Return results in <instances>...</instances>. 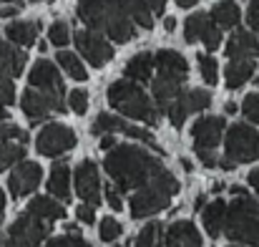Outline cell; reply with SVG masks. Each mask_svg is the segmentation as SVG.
Here are the masks:
<instances>
[{"mask_svg":"<svg viewBox=\"0 0 259 247\" xmlns=\"http://www.w3.org/2000/svg\"><path fill=\"white\" fill-rule=\"evenodd\" d=\"M103 166H106L108 177L113 179V184L118 187V192H134L144 182H149L156 171L164 169L159 159H154L149 152H144L134 144L111 147L103 159Z\"/></svg>","mask_w":259,"mask_h":247,"instance_id":"cell-1","label":"cell"},{"mask_svg":"<svg viewBox=\"0 0 259 247\" xmlns=\"http://www.w3.org/2000/svg\"><path fill=\"white\" fill-rule=\"evenodd\" d=\"M78 18L91 30H103L116 43L136 38L134 20L121 8V0H78Z\"/></svg>","mask_w":259,"mask_h":247,"instance_id":"cell-2","label":"cell"},{"mask_svg":"<svg viewBox=\"0 0 259 247\" xmlns=\"http://www.w3.org/2000/svg\"><path fill=\"white\" fill-rule=\"evenodd\" d=\"M176 192H179V182H176V177H174L171 171L169 169L156 171L149 182H144L134 192V197L128 202L131 217L134 220H144V217H151V215L166 209Z\"/></svg>","mask_w":259,"mask_h":247,"instance_id":"cell-3","label":"cell"},{"mask_svg":"<svg viewBox=\"0 0 259 247\" xmlns=\"http://www.w3.org/2000/svg\"><path fill=\"white\" fill-rule=\"evenodd\" d=\"M222 232L232 242L259 247V204L249 194H237V199L227 204Z\"/></svg>","mask_w":259,"mask_h":247,"instance_id":"cell-4","label":"cell"},{"mask_svg":"<svg viewBox=\"0 0 259 247\" xmlns=\"http://www.w3.org/2000/svg\"><path fill=\"white\" fill-rule=\"evenodd\" d=\"M108 103L121 111L128 119L144 121L149 126H156L159 121V109L154 106V101L141 91V86H136V81H113L108 86Z\"/></svg>","mask_w":259,"mask_h":247,"instance_id":"cell-5","label":"cell"},{"mask_svg":"<svg viewBox=\"0 0 259 247\" xmlns=\"http://www.w3.org/2000/svg\"><path fill=\"white\" fill-rule=\"evenodd\" d=\"M259 159V131L247 124H234L227 131L224 139V159L217 166L222 169H234V164L244 162H257Z\"/></svg>","mask_w":259,"mask_h":247,"instance_id":"cell-6","label":"cell"},{"mask_svg":"<svg viewBox=\"0 0 259 247\" xmlns=\"http://www.w3.org/2000/svg\"><path fill=\"white\" fill-rule=\"evenodd\" d=\"M191 136H194V149H196V157L201 159V164L214 169L219 164L217 159V147L224 136V119L222 116H201L194 129H191Z\"/></svg>","mask_w":259,"mask_h":247,"instance_id":"cell-7","label":"cell"},{"mask_svg":"<svg viewBox=\"0 0 259 247\" xmlns=\"http://www.w3.org/2000/svg\"><path fill=\"white\" fill-rule=\"evenodd\" d=\"M48 225L46 220L30 215V212H23L10 227L8 232L0 237V247H38L46 237H48Z\"/></svg>","mask_w":259,"mask_h":247,"instance_id":"cell-8","label":"cell"},{"mask_svg":"<svg viewBox=\"0 0 259 247\" xmlns=\"http://www.w3.org/2000/svg\"><path fill=\"white\" fill-rule=\"evenodd\" d=\"M28 81H30L33 88H38L40 93H46L48 98H53V103L58 106V111H66V103H63L66 86H63V79H61L58 68H56L51 61H46V58L35 61V63H33V71H30V76H28Z\"/></svg>","mask_w":259,"mask_h":247,"instance_id":"cell-9","label":"cell"},{"mask_svg":"<svg viewBox=\"0 0 259 247\" xmlns=\"http://www.w3.org/2000/svg\"><path fill=\"white\" fill-rule=\"evenodd\" d=\"M73 147H76V134L66 124H48L35 139V149L43 157H51V159L66 154Z\"/></svg>","mask_w":259,"mask_h":247,"instance_id":"cell-10","label":"cell"},{"mask_svg":"<svg viewBox=\"0 0 259 247\" xmlns=\"http://www.w3.org/2000/svg\"><path fill=\"white\" fill-rule=\"evenodd\" d=\"M184 38H186V43L201 41L209 51H217V46L222 43V28L214 25L211 15H206V13H194V15H189L186 23H184Z\"/></svg>","mask_w":259,"mask_h":247,"instance_id":"cell-11","label":"cell"},{"mask_svg":"<svg viewBox=\"0 0 259 247\" xmlns=\"http://www.w3.org/2000/svg\"><path fill=\"white\" fill-rule=\"evenodd\" d=\"M76 46H78L81 56L93 68H101V66H106L113 58V46L103 36H98V30H91V28L88 30H78L76 33Z\"/></svg>","mask_w":259,"mask_h":247,"instance_id":"cell-12","label":"cell"},{"mask_svg":"<svg viewBox=\"0 0 259 247\" xmlns=\"http://www.w3.org/2000/svg\"><path fill=\"white\" fill-rule=\"evenodd\" d=\"M91 134H126V136L139 139V142H144V144H151L156 152H161V147H156L151 131H146V129H141V126H134V124H128V121H123V119H118V116H111V114H101V116L93 121Z\"/></svg>","mask_w":259,"mask_h":247,"instance_id":"cell-13","label":"cell"},{"mask_svg":"<svg viewBox=\"0 0 259 247\" xmlns=\"http://www.w3.org/2000/svg\"><path fill=\"white\" fill-rule=\"evenodd\" d=\"M40 179H43L40 164H35V162H23V159H20V164L15 166L13 174L8 177V187H10L13 199H20V197H25V194H33V192L38 189Z\"/></svg>","mask_w":259,"mask_h":247,"instance_id":"cell-14","label":"cell"},{"mask_svg":"<svg viewBox=\"0 0 259 247\" xmlns=\"http://www.w3.org/2000/svg\"><path fill=\"white\" fill-rule=\"evenodd\" d=\"M76 194L91 204L98 207L101 204V179H98V169L93 162H81L76 166Z\"/></svg>","mask_w":259,"mask_h":247,"instance_id":"cell-15","label":"cell"},{"mask_svg":"<svg viewBox=\"0 0 259 247\" xmlns=\"http://www.w3.org/2000/svg\"><path fill=\"white\" fill-rule=\"evenodd\" d=\"M20 109H23V114H25L33 124L43 121L51 111H58V106L53 103V98H48V96L40 93L38 88H28V91L23 93V98H20Z\"/></svg>","mask_w":259,"mask_h":247,"instance_id":"cell-16","label":"cell"},{"mask_svg":"<svg viewBox=\"0 0 259 247\" xmlns=\"http://www.w3.org/2000/svg\"><path fill=\"white\" fill-rule=\"evenodd\" d=\"M161 247H204V245H201V235L196 232L194 222L179 220L166 230V237H164Z\"/></svg>","mask_w":259,"mask_h":247,"instance_id":"cell-17","label":"cell"},{"mask_svg":"<svg viewBox=\"0 0 259 247\" xmlns=\"http://www.w3.org/2000/svg\"><path fill=\"white\" fill-rule=\"evenodd\" d=\"M154 63H156V71L164 74V76H171V79H179V81H186V76H189V63L179 51H169V48L159 51Z\"/></svg>","mask_w":259,"mask_h":247,"instance_id":"cell-18","label":"cell"},{"mask_svg":"<svg viewBox=\"0 0 259 247\" xmlns=\"http://www.w3.org/2000/svg\"><path fill=\"white\" fill-rule=\"evenodd\" d=\"M227 56L232 58H257L259 56V41L249 30H237L229 43H227Z\"/></svg>","mask_w":259,"mask_h":247,"instance_id":"cell-19","label":"cell"},{"mask_svg":"<svg viewBox=\"0 0 259 247\" xmlns=\"http://www.w3.org/2000/svg\"><path fill=\"white\" fill-rule=\"evenodd\" d=\"M23 66H25V53L20 48L0 41V74L10 76V79H18L23 74Z\"/></svg>","mask_w":259,"mask_h":247,"instance_id":"cell-20","label":"cell"},{"mask_svg":"<svg viewBox=\"0 0 259 247\" xmlns=\"http://www.w3.org/2000/svg\"><path fill=\"white\" fill-rule=\"evenodd\" d=\"M181 91H184V81L159 74V76L154 79V101H156V109H159V111H164V109H166V103H169L171 98H176Z\"/></svg>","mask_w":259,"mask_h":247,"instance_id":"cell-21","label":"cell"},{"mask_svg":"<svg viewBox=\"0 0 259 247\" xmlns=\"http://www.w3.org/2000/svg\"><path fill=\"white\" fill-rule=\"evenodd\" d=\"M48 192L58 199H71V166L66 162H58L51 169V177H48Z\"/></svg>","mask_w":259,"mask_h":247,"instance_id":"cell-22","label":"cell"},{"mask_svg":"<svg viewBox=\"0 0 259 247\" xmlns=\"http://www.w3.org/2000/svg\"><path fill=\"white\" fill-rule=\"evenodd\" d=\"M252 76H254V63H252V58H232V63H229L227 71H224L227 88H232V91L242 88Z\"/></svg>","mask_w":259,"mask_h":247,"instance_id":"cell-23","label":"cell"},{"mask_svg":"<svg viewBox=\"0 0 259 247\" xmlns=\"http://www.w3.org/2000/svg\"><path fill=\"white\" fill-rule=\"evenodd\" d=\"M30 215L40 217V220H63L66 217V207L61 202H56L53 197H33L28 202V209Z\"/></svg>","mask_w":259,"mask_h":247,"instance_id":"cell-24","label":"cell"},{"mask_svg":"<svg viewBox=\"0 0 259 247\" xmlns=\"http://www.w3.org/2000/svg\"><path fill=\"white\" fill-rule=\"evenodd\" d=\"M224 215H227V202H224V199H214V202L204 209L201 222H204V230H206L209 237H219V235H222Z\"/></svg>","mask_w":259,"mask_h":247,"instance_id":"cell-25","label":"cell"},{"mask_svg":"<svg viewBox=\"0 0 259 247\" xmlns=\"http://www.w3.org/2000/svg\"><path fill=\"white\" fill-rule=\"evenodd\" d=\"M38 33H40V23H28V20H23V23H10V25L5 28V36H8L13 43H18V46H33V43L38 41Z\"/></svg>","mask_w":259,"mask_h":247,"instance_id":"cell-26","label":"cell"},{"mask_svg":"<svg viewBox=\"0 0 259 247\" xmlns=\"http://www.w3.org/2000/svg\"><path fill=\"white\" fill-rule=\"evenodd\" d=\"M211 20H214L219 28H234V25H239V20H242L239 5H237L234 0H222V3H217L214 10H211Z\"/></svg>","mask_w":259,"mask_h":247,"instance_id":"cell-27","label":"cell"},{"mask_svg":"<svg viewBox=\"0 0 259 247\" xmlns=\"http://www.w3.org/2000/svg\"><path fill=\"white\" fill-rule=\"evenodd\" d=\"M151 68H154V56H151V53H139V56L128 58V63H126V76L136 83H146L151 79Z\"/></svg>","mask_w":259,"mask_h":247,"instance_id":"cell-28","label":"cell"},{"mask_svg":"<svg viewBox=\"0 0 259 247\" xmlns=\"http://www.w3.org/2000/svg\"><path fill=\"white\" fill-rule=\"evenodd\" d=\"M121 8L126 10V15L134 20V25H141V28H154V13L151 8L146 5V0H121Z\"/></svg>","mask_w":259,"mask_h":247,"instance_id":"cell-29","label":"cell"},{"mask_svg":"<svg viewBox=\"0 0 259 247\" xmlns=\"http://www.w3.org/2000/svg\"><path fill=\"white\" fill-rule=\"evenodd\" d=\"M56 61H58V66H63V71H66L71 79H76V81H86L88 79L86 66L81 63V58H78L76 53H71V51H61V53L56 56Z\"/></svg>","mask_w":259,"mask_h":247,"instance_id":"cell-30","label":"cell"},{"mask_svg":"<svg viewBox=\"0 0 259 247\" xmlns=\"http://www.w3.org/2000/svg\"><path fill=\"white\" fill-rule=\"evenodd\" d=\"M23 157H25V144H20V142H8V139L0 142V171H5L8 166L18 164Z\"/></svg>","mask_w":259,"mask_h":247,"instance_id":"cell-31","label":"cell"},{"mask_svg":"<svg viewBox=\"0 0 259 247\" xmlns=\"http://www.w3.org/2000/svg\"><path fill=\"white\" fill-rule=\"evenodd\" d=\"M184 101H186L189 114H194V111H204V109L211 103V93H209V91H204V88L184 91Z\"/></svg>","mask_w":259,"mask_h":247,"instance_id":"cell-32","label":"cell"},{"mask_svg":"<svg viewBox=\"0 0 259 247\" xmlns=\"http://www.w3.org/2000/svg\"><path fill=\"white\" fill-rule=\"evenodd\" d=\"M219 63L214 61V56L209 53H199V71H201V79L209 83V86H217L219 81Z\"/></svg>","mask_w":259,"mask_h":247,"instance_id":"cell-33","label":"cell"},{"mask_svg":"<svg viewBox=\"0 0 259 247\" xmlns=\"http://www.w3.org/2000/svg\"><path fill=\"white\" fill-rule=\"evenodd\" d=\"M159 235H161V225H159V222H151V225H146V227L139 232L134 247H154L159 242Z\"/></svg>","mask_w":259,"mask_h":247,"instance_id":"cell-34","label":"cell"},{"mask_svg":"<svg viewBox=\"0 0 259 247\" xmlns=\"http://www.w3.org/2000/svg\"><path fill=\"white\" fill-rule=\"evenodd\" d=\"M46 247H91L78 232H66L61 237H51Z\"/></svg>","mask_w":259,"mask_h":247,"instance_id":"cell-35","label":"cell"},{"mask_svg":"<svg viewBox=\"0 0 259 247\" xmlns=\"http://www.w3.org/2000/svg\"><path fill=\"white\" fill-rule=\"evenodd\" d=\"M101 240L103 242H116L118 237H121V232H123V227L113 220V217H106V220H101Z\"/></svg>","mask_w":259,"mask_h":247,"instance_id":"cell-36","label":"cell"},{"mask_svg":"<svg viewBox=\"0 0 259 247\" xmlns=\"http://www.w3.org/2000/svg\"><path fill=\"white\" fill-rule=\"evenodd\" d=\"M48 41L53 43V46H68V41H71V30H68V25L66 23H53L51 25V30H48Z\"/></svg>","mask_w":259,"mask_h":247,"instance_id":"cell-37","label":"cell"},{"mask_svg":"<svg viewBox=\"0 0 259 247\" xmlns=\"http://www.w3.org/2000/svg\"><path fill=\"white\" fill-rule=\"evenodd\" d=\"M3 139L25 144V142H28V134H25L20 126H15V124H0V142H3Z\"/></svg>","mask_w":259,"mask_h":247,"instance_id":"cell-38","label":"cell"},{"mask_svg":"<svg viewBox=\"0 0 259 247\" xmlns=\"http://www.w3.org/2000/svg\"><path fill=\"white\" fill-rule=\"evenodd\" d=\"M68 106H71L78 116H83V114L88 111V93L86 91H81V88L71 91V93H68Z\"/></svg>","mask_w":259,"mask_h":247,"instance_id":"cell-39","label":"cell"},{"mask_svg":"<svg viewBox=\"0 0 259 247\" xmlns=\"http://www.w3.org/2000/svg\"><path fill=\"white\" fill-rule=\"evenodd\" d=\"M242 111L249 121L259 124V93H247L244 101H242Z\"/></svg>","mask_w":259,"mask_h":247,"instance_id":"cell-40","label":"cell"},{"mask_svg":"<svg viewBox=\"0 0 259 247\" xmlns=\"http://www.w3.org/2000/svg\"><path fill=\"white\" fill-rule=\"evenodd\" d=\"M15 101V86L10 79L0 76V106H13Z\"/></svg>","mask_w":259,"mask_h":247,"instance_id":"cell-41","label":"cell"},{"mask_svg":"<svg viewBox=\"0 0 259 247\" xmlns=\"http://www.w3.org/2000/svg\"><path fill=\"white\" fill-rule=\"evenodd\" d=\"M106 199H108V204L113 207V212L123 209V199H121V192H118V187H113V184H106Z\"/></svg>","mask_w":259,"mask_h":247,"instance_id":"cell-42","label":"cell"},{"mask_svg":"<svg viewBox=\"0 0 259 247\" xmlns=\"http://www.w3.org/2000/svg\"><path fill=\"white\" fill-rule=\"evenodd\" d=\"M247 20H249V25H252V30L259 36V0H254L252 5H249V13H247Z\"/></svg>","mask_w":259,"mask_h":247,"instance_id":"cell-43","label":"cell"},{"mask_svg":"<svg viewBox=\"0 0 259 247\" xmlns=\"http://www.w3.org/2000/svg\"><path fill=\"white\" fill-rule=\"evenodd\" d=\"M78 220L86 222V225H93V222H96V207H91V204L78 207Z\"/></svg>","mask_w":259,"mask_h":247,"instance_id":"cell-44","label":"cell"},{"mask_svg":"<svg viewBox=\"0 0 259 247\" xmlns=\"http://www.w3.org/2000/svg\"><path fill=\"white\" fill-rule=\"evenodd\" d=\"M146 5L151 8V13H154V15H161V13H164V8H166V0H146Z\"/></svg>","mask_w":259,"mask_h":247,"instance_id":"cell-45","label":"cell"},{"mask_svg":"<svg viewBox=\"0 0 259 247\" xmlns=\"http://www.w3.org/2000/svg\"><path fill=\"white\" fill-rule=\"evenodd\" d=\"M18 13H20V3L8 5V8H0V18H13V15H18Z\"/></svg>","mask_w":259,"mask_h":247,"instance_id":"cell-46","label":"cell"},{"mask_svg":"<svg viewBox=\"0 0 259 247\" xmlns=\"http://www.w3.org/2000/svg\"><path fill=\"white\" fill-rule=\"evenodd\" d=\"M111 147H116V139H113V134H103V136H101V149H103V152H108Z\"/></svg>","mask_w":259,"mask_h":247,"instance_id":"cell-47","label":"cell"},{"mask_svg":"<svg viewBox=\"0 0 259 247\" xmlns=\"http://www.w3.org/2000/svg\"><path fill=\"white\" fill-rule=\"evenodd\" d=\"M247 182H249V184L254 187V192H257V194H259V169H252V171H249V177H247Z\"/></svg>","mask_w":259,"mask_h":247,"instance_id":"cell-48","label":"cell"},{"mask_svg":"<svg viewBox=\"0 0 259 247\" xmlns=\"http://www.w3.org/2000/svg\"><path fill=\"white\" fill-rule=\"evenodd\" d=\"M224 111H227V114H237V111H239V106H237L234 101H227V103H224Z\"/></svg>","mask_w":259,"mask_h":247,"instance_id":"cell-49","label":"cell"},{"mask_svg":"<svg viewBox=\"0 0 259 247\" xmlns=\"http://www.w3.org/2000/svg\"><path fill=\"white\" fill-rule=\"evenodd\" d=\"M164 28H166V33H174V28H176V20H174V18H166V20H164Z\"/></svg>","mask_w":259,"mask_h":247,"instance_id":"cell-50","label":"cell"},{"mask_svg":"<svg viewBox=\"0 0 259 247\" xmlns=\"http://www.w3.org/2000/svg\"><path fill=\"white\" fill-rule=\"evenodd\" d=\"M199 0H176V5L179 8H191V5H196Z\"/></svg>","mask_w":259,"mask_h":247,"instance_id":"cell-51","label":"cell"},{"mask_svg":"<svg viewBox=\"0 0 259 247\" xmlns=\"http://www.w3.org/2000/svg\"><path fill=\"white\" fill-rule=\"evenodd\" d=\"M232 194H247V189L239 187V184H234V187H232Z\"/></svg>","mask_w":259,"mask_h":247,"instance_id":"cell-52","label":"cell"},{"mask_svg":"<svg viewBox=\"0 0 259 247\" xmlns=\"http://www.w3.org/2000/svg\"><path fill=\"white\" fill-rule=\"evenodd\" d=\"M181 166H184L186 171H191V169H194V166H191V162H189V159H181Z\"/></svg>","mask_w":259,"mask_h":247,"instance_id":"cell-53","label":"cell"},{"mask_svg":"<svg viewBox=\"0 0 259 247\" xmlns=\"http://www.w3.org/2000/svg\"><path fill=\"white\" fill-rule=\"evenodd\" d=\"M3 209H5V194H3V189H0V215H3Z\"/></svg>","mask_w":259,"mask_h":247,"instance_id":"cell-54","label":"cell"},{"mask_svg":"<svg viewBox=\"0 0 259 247\" xmlns=\"http://www.w3.org/2000/svg\"><path fill=\"white\" fill-rule=\"evenodd\" d=\"M5 119H8V111H5V109L0 106V121H5Z\"/></svg>","mask_w":259,"mask_h":247,"instance_id":"cell-55","label":"cell"},{"mask_svg":"<svg viewBox=\"0 0 259 247\" xmlns=\"http://www.w3.org/2000/svg\"><path fill=\"white\" fill-rule=\"evenodd\" d=\"M0 3H15V0H0Z\"/></svg>","mask_w":259,"mask_h":247,"instance_id":"cell-56","label":"cell"},{"mask_svg":"<svg viewBox=\"0 0 259 247\" xmlns=\"http://www.w3.org/2000/svg\"><path fill=\"white\" fill-rule=\"evenodd\" d=\"M33 3H40V0H33Z\"/></svg>","mask_w":259,"mask_h":247,"instance_id":"cell-57","label":"cell"},{"mask_svg":"<svg viewBox=\"0 0 259 247\" xmlns=\"http://www.w3.org/2000/svg\"><path fill=\"white\" fill-rule=\"evenodd\" d=\"M113 247H118V245H113Z\"/></svg>","mask_w":259,"mask_h":247,"instance_id":"cell-58","label":"cell"},{"mask_svg":"<svg viewBox=\"0 0 259 247\" xmlns=\"http://www.w3.org/2000/svg\"><path fill=\"white\" fill-rule=\"evenodd\" d=\"M257 83H259V79H257Z\"/></svg>","mask_w":259,"mask_h":247,"instance_id":"cell-59","label":"cell"}]
</instances>
